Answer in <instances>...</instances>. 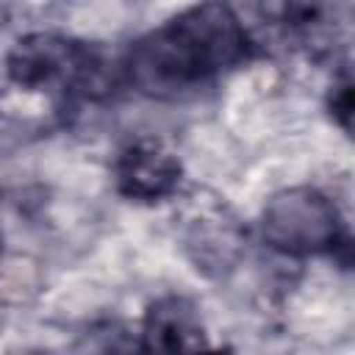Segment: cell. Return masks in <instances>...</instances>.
<instances>
[{
	"instance_id": "obj_1",
	"label": "cell",
	"mask_w": 355,
	"mask_h": 355,
	"mask_svg": "<svg viewBox=\"0 0 355 355\" xmlns=\"http://www.w3.org/2000/svg\"><path fill=\"white\" fill-rule=\"evenodd\" d=\"M255 42L230 6H191L133 42L128 80L150 97H180L211 86L252 58Z\"/></svg>"
},
{
	"instance_id": "obj_2",
	"label": "cell",
	"mask_w": 355,
	"mask_h": 355,
	"mask_svg": "<svg viewBox=\"0 0 355 355\" xmlns=\"http://www.w3.org/2000/svg\"><path fill=\"white\" fill-rule=\"evenodd\" d=\"M103 67L105 61L92 44L53 31L22 36L6 58V72L14 86L64 100L89 97L100 89Z\"/></svg>"
},
{
	"instance_id": "obj_3",
	"label": "cell",
	"mask_w": 355,
	"mask_h": 355,
	"mask_svg": "<svg viewBox=\"0 0 355 355\" xmlns=\"http://www.w3.org/2000/svg\"><path fill=\"white\" fill-rule=\"evenodd\" d=\"M263 241L291 258L336 255L349 250V236L338 205L313 186H288L275 191L261 211Z\"/></svg>"
},
{
	"instance_id": "obj_4",
	"label": "cell",
	"mask_w": 355,
	"mask_h": 355,
	"mask_svg": "<svg viewBox=\"0 0 355 355\" xmlns=\"http://www.w3.org/2000/svg\"><path fill=\"white\" fill-rule=\"evenodd\" d=\"M114 186L125 200L161 202L180 186V158L158 139H133L114 158Z\"/></svg>"
},
{
	"instance_id": "obj_5",
	"label": "cell",
	"mask_w": 355,
	"mask_h": 355,
	"mask_svg": "<svg viewBox=\"0 0 355 355\" xmlns=\"http://www.w3.org/2000/svg\"><path fill=\"white\" fill-rule=\"evenodd\" d=\"M136 344L141 355H225L211 347L197 305L180 294H166L150 302Z\"/></svg>"
},
{
	"instance_id": "obj_6",
	"label": "cell",
	"mask_w": 355,
	"mask_h": 355,
	"mask_svg": "<svg viewBox=\"0 0 355 355\" xmlns=\"http://www.w3.org/2000/svg\"><path fill=\"white\" fill-rule=\"evenodd\" d=\"M330 114L341 125V130H349V116H352V83L344 78L341 83L333 86L330 92Z\"/></svg>"
},
{
	"instance_id": "obj_7",
	"label": "cell",
	"mask_w": 355,
	"mask_h": 355,
	"mask_svg": "<svg viewBox=\"0 0 355 355\" xmlns=\"http://www.w3.org/2000/svg\"><path fill=\"white\" fill-rule=\"evenodd\" d=\"M105 355H141V349H139L136 341H133V344H130V341H122V344H114Z\"/></svg>"
},
{
	"instance_id": "obj_8",
	"label": "cell",
	"mask_w": 355,
	"mask_h": 355,
	"mask_svg": "<svg viewBox=\"0 0 355 355\" xmlns=\"http://www.w3.org/2000/svg\"><path fill=\"white\" fill-rule=\"evenodd\" d=\"M17 355H50V352H44V349H25V352H17Z\"/></svg>"
},
{
	"instance_id": "obj_9",
	"label": "cell",
	"mask_w": 355,
	"mask_h": 355,
	"mask_svg": "<svg viewBox=\"0 0 355 355\" xmlns=\"http://www.w3.org/2000/svg\"><path fill=\"white\" fill-rule=\"evenodd\" d=\"M0 244H3V233H0Z\"/></svg>"
}]
</instances>
